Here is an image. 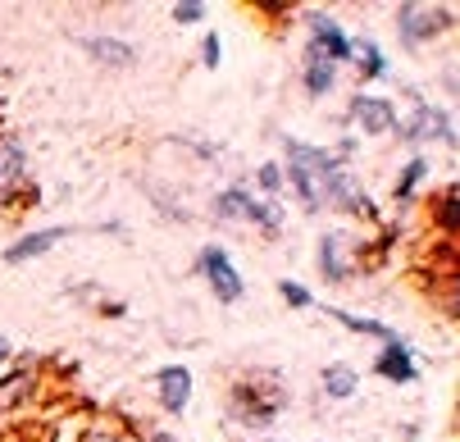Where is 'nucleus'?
I'll return each mask as SVG.
<instances>
[{
	"instance_id": "nucleus-15",
	"label": "nucleus",
	"mask_w": 460,
	"mask_h": 442,
	"mask_svg": "<svg viewBox=\"0 0 460 442\" xmlns=\"http://www.w3.org/2000/svg\"><path fill=\"white\" fill-rule=\"evenodd\" d=\"M173 19L178 23H196V19H206V5H173Z\"/></svg>"
},
{
	"instance_id": "nucleus-8",
	"label": "nucleus",
	"mask_w": 460,
	"mask_h": 442,
	"mask_svg": "<svg viewBox=\"0 0 460 442\" xmlns=\"http://www.w3.org/2000/svg\"><path fill=\"white\" fill-rule=\"evenodd\" d=\"M378 374H383V378H397V384H411V378H415L411 347H406V342H387V351H383V360H378Z\"/></svg>"
},
{
	"instance_id": "nucleus-3",
	"label": "nucleus",
	"mask_w": 460,
	"mask_h": 442,
	"mask_svg": "<svg viewBox=\"0 0 460 442\" xmlns=\"http://www.w3.org/2000/svg\"><path fill=\"white\" fill-rule=\"evenodd\" d=\"M28 182V164H23V151L14 142H0V206L14 201Z\"/></svg>"
},
{
	"instance_id": "nucleus-5",
	"label": "nucleus",
	"mask_w": 460,
	"mask_h": 442,
	"mask_svg": "<svg viewBox=\"0 0 460 442\" xmlns=\"http://www.w3.org/2000/svg\"><path fill=\"white\" fill-rule=\"evenodd\" d=\"M310 28H314V46L323 50V59H328V65H333V59H347V55H351V41L342 37V28H338L333 19L314 14V19H310ZM319 50H314V55H319Z\"/></svg>"
},
{
	"instance_id": "nucleus-17",
	"label": "nucleus",
	"mask_w": 460,
	"mask_h": 442,
	"mask_svg": "<svg viewBox=\"0 0 460 442\" xmlns=\"http://www.w3.org/2000/svg\"><path fill=\"white\" fill-rule=\"evenodd\" d=\"M365 74H369V78H378V74H383V55H378L374 46H365Z\"/></svg>"
},
{
	"instance_id": "nucleus-2",
	"label": "nucleus",
	"mask_w": 460,
	"mask_h": 442,
	"mask_svg": "<svg viewBox=\"0 0 460 442\" xmlns=\"http://www.w3.org/2000/svg\"><path fill=\"white\" fill-rule=\"evenodd\" d=\"M201 265H206V278H210V287H215L219 301H237V296H242V278H237V270L228 265V256H224L219 246L206 251Z\"/></svg>"
},
{
	"instance_id": "nucleus-7",
	"label": "nucleus",
	"mask_w": 460,
	"mask_h": 442,
	"mask_svg": "<svg viewBox=\"0 0 460 442\" xmlns=\"http://www.w3.org/2000/svg\"><path fill=\"white\" fill-rule=\"evenodd\" d=\"M59 237H69V228H41V233L23 237L19 246H10V251H5V261H10V265H23V261H32V256H46V251H50Z\"/></svg>"
},
{
	"instance_id": "nucleus-16",
	"label": "nucleus",
	"mask_w": 460,
	"mask_h": 442,
	"mask_svg": "<svg viewBox=\"0 0 460 442\" xmlns=\"http://www.w3.org/2000/svg\"><path fill=\"white\" fill-rule=\"evenodd\" d=\"M279 292H283V296H288L292 305H310V292H305V287H296V283H283Z\"/></svg>"
},
{
	"instance_id": "nucleus-10",
	"label": "nucleus",
	"mask_w": 460,
	"mask_h": 442,
	"mask_svg": "<svg viewBox=\"0 0 460 442\" xmlns=\"http://www.w3.org/2000/svg\"><path fill=\"white\" fill-rule=\"evenodd\" d=\"M83 46H87L92 55H101L105 65H133V59H137L133 46H128V41H114V37H87Z\"/></svg>"
},
{
	"instance_id": "nucleus-20",
	"label": "nucleus",
	"mask_w": 460,
	"mask_h": 442,
	"mask_svg": "<svg viewBox=\"0 0 460 442\" xmlns=\"http://www.w3.org/2000/svg\"><path fill=\"white\" fill-rule=\"evenodd\" d=\"M260 182H265V187H279V169L265 164V169H260Z\"/></svg>"
},
{
	"instance_id": "nucleus-9",
	"label": "nucleus",
	"mask_w": 460,
	"mask_h": 442,
	"mask_svg": "<svg viewBox=\"0 0 460 442\" xmlns=\"http://www.w3.org/2000/svg\"><path fill=\"white\" fill-rule=\"evenodd\" d=\"M237 215H246V219H255V224H270V228H274V215L260 210L246 192H224V197H219V219H237Z\"/></svg>"
},
{
	"instance_id": "nucleus-12",
	"label": "nucleus",
	"mask_w": 460,
	"mask_h": 442,
	"mask_svg": "<svg viewBox=\"0 0 460 442\" xmlns=\"http://www.w3.org/2000/svg\"><path fill=\"white\" fill-rule=\"evenodd\" d=\"M305 87H310L314 96L333 87V65H328L323 55H314V50H310V65H305Z\"/></svg>"
},
{
	"instance_id": "nucleus-13",
	"label": "nucleus",
	"mask_w": 460,
	"mask_h": 442,
	"mask_svg": "<svg viewBox=\"0 0 460 442\" xmlns=\"http://www.w3.org/2000/svg\"><path fill=\"white\" fill-rule=\"evenodd\" d=\"M323 388L333 393V397H351V388H356V374H351L347 365H328V369H323Z\"/></svg>"
},
{
	"instance_id": "nucleus-6",
	"label": "nucleus",
	"mask_w": 460,
	"mask_h": 442,
	"mask_svg": "<svg viewBox=\"0 0 460 442\" xmlns=\"http://www.w3.org/2000/svg\"><path fill=\"white\" fill-rule=\"evenodd\" d=\"M351 114L365 123V133H387L392 123H397V110H392L387 101H378V96H356Z\"/></svg>"
},
{
	"instance_id": "nucleus-11",
	"label": "nucleus",
	"mask_w": 460,
	"mask_h": 442,
	"mask_svg": "<svg viewBox=\"0 0 460 442\" xmlns=\"http://www.w3.org/2000/svg\"><path fill=\"white\" fill-rule=\"evenodd\" d=\"M433 133L451 142V123H447V119H442L438 110H429V105H420V114H415V119L406 123V137H433Z\"/></svg>"
},
{
	"instance_id": "nucleus-19",
	"label": "nucleus",
	"mask_w": 460,
	"mask_h": 442,
	"mask_svg": "<svg viewBox=\"0 0 460 442\" xmlns=\"http://www.w3.org/2000/svg\"><path fill=\"white\" fill-rule=\"evenodd\" d=\"M206 65H210V69L219 65V37H210V41H206Z\"/></svg>"
},
{
	"instance_id": "nucleus-4",
	"label": "nucleus",
	"mask_w": 460,
	"mask_h": 442,
	"mask_svg": "<svg viewBox=\"0 0 460 442\" xmlns=\"http://www.w3.org/2000/svg\"><path fill=\"white\" fill-rule=\"evenodd\" d=\"M160 402H164V411H187V402H191V374L182 369V365H169V369H160Z\"/></svg>"
},
{
	"instance_id": "nucleus-14",
	"label": "nucleus",
	"mask_w": 460,
	"mask_h": 442,
	"mask_svg": "<svg viewBox=\"0 0 460 442\" xmlns=\"http://www.w3.org/2000/svg\"><path fill=\"white\" fill-rule=\"evenodd\" d=\"M338 246H342V237H323V246H319V265H323L328 278H342V274H347V265H342V256H338Z\"/></svg>"
},
{
	"instance_id": "nucleus-18",
	"label": "nucleus",
	"mask_w": 460,
	"mask_h": 442,
	"mask_svg": "<svg viewBox=\"0 0 460 442\" xmlns=\"http://www.w3.org/2000/svg\"><path fill=\"white\" fill-rule=\"evenodd\" d=\"M420 173H424V160H415V164L406 169V182H402V197H406V192H411V187L420 182Z\"/></svg>"
},
{
	"instance_id": "nucleus-21",
	"label": "nucleus",
	"mask_w": 460,
	"mask_h": 442,
	"mask_svg": "<svg viewBox=\"0 0 460 442\" xmlns=\"http://www.w3.org/2000/svg\"><path fill=\"white\" fill-rule=\"evenodd\" d=\"M5 360H10V342H5V338H0V365H5Z\"/></svg>"
},
{
	"instance_id": "nucleus-1",
	"label": "nucleus",
	"mask_w": 460,
	"mask_h": 442,
	"mask_svg": "<svg viewBox=\"0 0 460 442\" xmlns=\"http://www.w3.org/2000/svg\"><path fill=\"white\" fill-rule=\"evenodd\" d=\"M402 37L406 41H424L433 32H442L451 23V10H433V5H402Z\"/></svg>"
}]
</instances>
